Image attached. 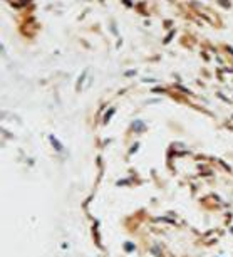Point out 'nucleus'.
<instances>
[{"instance_id":"obj_1","label":"nucleus","mask_w":233,"mask_h":257,"mask_svg":"<svg viewBox=\"0 0 233 257\" xmlns=\"http://www.w3.org/2000/svg\"><path fill=\"white\" fill-rule=\"evenodd\" d=\"M51 141H52V144H54V148L57 150V151H62V144H59L57 140H55L54 136H51Z\"/></svg>"}]
</instances>
